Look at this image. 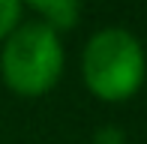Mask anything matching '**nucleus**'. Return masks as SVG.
I'll return each instance as SVG.
<instances>
[{"label":"nucleus","mask_w":147,"mask_h":144,"mask_svg":"<svg viewBox=\"0 0 147 144\" xmlns=\"http://www.w3.org/2000/svg\"><path fill=\"white\" fill-rule=\"evenodd\" d=\"M93 144H126V132L114 123H105L93 132Z\"/></svg>","instance_id":"39448f33"},{"label":"nucleus","mask_w":147,"mask_h":144,"mask_svg":"<svg viewBox=\"0 0 147 144\" xmlns=\"http://www.w3.org/2000/svg\"><path fill=\"white\" fill-rule=\"evenodd\" d=\"M66 48L57 30L21 21L0 42V81L18 99H42L60 84Z\"/></svg>","instance_id":"f03ea898"},{"label":"nucleus","mask_w":147,"mask_h":144,"mask_svg":"<svg viewBox=\"0 0 147 144\" xmlns=\"http://www.w3.org/2000/svg\"><path fill=\"white\" fill-rule=\"evenodd\" d=\"M81 81L93 99L123 105L147 81L144 42L126 27H99L81 48Z\"/></svg>","instance_id":"f257e3e1"},{"label":"nucleus","mask_w":147,"mask_h":144,"mask_svg":"<svg viewBox=\"0 0 147 144\" xmlns=\"http://www.w3.org/2000/svg\"><path fill=\"white\" fill-rule=\"evenodd\" d=\"M21 6L33 12V18L39 24L57 30V33H66L78 24L84 0H21Z\"/></svg>","instance_id":"7ed1b4c3"},{"label":"nucleus","mask_w":147,"mask_h":144,"mask_svg":"<svg viewBox=\"0 0 147 144\" xmlns=\"http://www.w3.org/2000/svg\"><path fill=\"white\" fill-rule=\"evenodd\" d=\"M24 21V6L21 0H0V42Z\"/></svg>","instance_id":"20e7f679"}]
</instances>
